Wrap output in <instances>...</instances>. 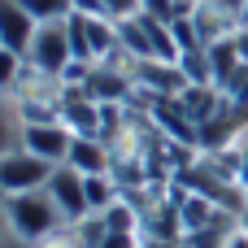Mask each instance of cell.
Returning <instances> with one entry per match:
<instances>
[{"instance_id": "1", "label": "cell", "mask_w": 248, "mask_h": 248, "mask_svg": "<svg viewBox=\"0 0 248 248\" xmlns=\"http://www.w3.org/2000/svg\"><path fill=\"white\" fill-rule=\"evenodd\" d=\"M61 227H65V218H61V209L52 205L48 187L4 196V235H13V240H22V244H39V240H48V235L61 231Z\"/></svg>"}, {"instance_id": "2", "label": "cell", "mask_w": 248, "mask_h": 248, "mask_svg": "<svg viewBox=\"0 0 248 248\" xmlns=\"http://www.w3.org/2000/svg\"><path fill=\"white\" fill-rule=\"evenodd\" d=\"M74 35H70V17L65 22H44L35 31V44L26 52V70L44 74V78H65L74 70Z\"/></svg>"}, {"instance_id": "3", "label": "cell", "mask_w": 248, "mask_h": 248, "mask_svg": "<svg viewBox=\"0 0 248 248\" xmlns=\"http://www.w3.org/2000/svg\"><path fill=\"white\" fill-rule=\"evenodd\" d=\"M52 170H57L52 161L26 153V148H4L0 153V192L4 196H13V192H39V187H48Z\"/></svg>"}, {"instance_id": "4", "label": "cell", "mask_w": 248, "mask_h": 248, "mask_svg": "<svg viewBox=\"0 0 248 248\" xmlns=\"http://www.w3.org/2000/svg\"><path fill=\"white\" fill-rule=\"evenodd\" d=\"M48 196H52V205L61 209L65 227H74V222H83V218L92 214V205H87V174H78L74 166H57V170H52Z\"/></svg>"}, {"instance_id": "5", "label": "cell", "mask_w": 248, "mask_h": 248, "mask_svg": "<svg viewBox=\"0 0 248 248\" xmlns=\"http://www.w3.org/2000/svg\"><path fill=\"white\" fill-rule=\"evenodd\" d=\"M70 144H74V131H70L61 118H57V122H22V144H17V148H26V153L52 161V166H65Z\"/></svg>"}, {"instance_id": "6", "label": "cell", "mask_w": 248, "mask_h": 248, "mask_svg": "<svg viewBox=\"0 0 248 248\" xmlns=\"http://www.w3.org/2000/svg\"><path fill=\"white\" fill-rule=\"evenodd\" d=\"M35 31H39V22L17 0H0V48L4 52H13V57L26 61V52L35 44Z\"/></svg>"}, {"instance_id": "7", "label": "cell", "mask_w": 248, "mask_h": 248, "mask_svg": "<svg viewBox=\"0 0 248 248\" xmlns=\"http://www.w3.org/2000/svg\"><path fill=\"white\" fill-rule=\"evenodd\" d=\"M65 166H74L78 174H109L113 170V144L100 135H74Z\"/></svg>"}, {"instance_id": "8", "label": "cell", "mask_w": 248, "mask_h": 248, "mask_svg": "<svg viewBox=\"0 0 248 248\" xmlns=\"http://www.w3.org/2000/svg\"><path fill=\"white\" fill-rule=\"evenodd\" d=\"M17 4H22L39 26H44V22H65V17H74V4H70V0H17Z\"/></svg>"}, {"instance_id": "9", "label": "cell", "mask_w": 248, "mask_h": 248, "mask_svg": "<svg viewBox=\"0 0 248 248\" xmlns=\"http://www.w3.org/2000/svg\"><path fill=\"white\" fill-rule=\"evenodd\" d=\"M31 248H87V244L78 240L74 227H61V231H52L48 240H39V244H31Z\"/></svg>"}, {"instance_id": "10", "label": "cell", "mask_w": 248, "mask_h": 248, "mask_svg": "<svg viewBox=\"0 0 248 248\" xmlns=\"http://www.w3.org/2000/svg\"><path fill=\"white\" fill-rule=\"evenodd\" d=\"M140 9H144V0H105V17H113V22H126Z\"/></svg>"}, {"instance_id": "11", "label": "cell", "mask_w": 248, "mask_h": 248, "mask_svg": "<svg viewBox=\"0 0 248 248\" xmlns=\"http://www.w3.org/2000/svg\"><path fill=\"white\" fill-rule=\"evenodd\" d=\"M74 4V13H83V17H105V0H70Z\"/></svg>"}, {"instance_id": "12", "label": "cell", "mask_w": 248, "mask_h": 248, "mask_svg": "<svg viewBox=\"0 0 248 248\" xmlns=\"http://www.w3.org/2000/svg\"><path fill=\"white\" fill-rule=\"evenodd\" d=\"M214 4H222V9L235 13V17H244V13H248V0H214Z\"/></svg>"}, {"instance_id": "13", "label": "cell", "mask_w": 248, "mask_h": 248, "mask_svg": "<svg viewBox=\"0 0 248 248\" xmlns=\"http://www.w3.org/2000/svg\"><path fill=\"white\" fill-rule=\"evenodd\" d=\"M227 248H248V227H244V222H240V231L227 240Z\"/></svg>"}, {"instance_id": "14", "label": "cell", "mask_w": 248, "mask_h": 248, "mask_svg": "<svg viewBox=\"0 0 248 248\" xmlns=\"http://www.w3.org/2000/svg\"><path fill=\"white\" fill-rule=\"evenodd\" d=\"M244 227H248V187H244Z\"/></svg>"}, {"instance_id": "15", "label": "cell", "mask_w": 248, "mask_h": 248, "mask_svg": "<svg viewBox=\"0 0 248 248\" xmlns=\"http://www.w3.org/2000/svg\"><path fill=\"white\" fill-rule=\"evenodd\" d=\"M244 22H248V13H244Z\"/></svg>"}]
</instances>
